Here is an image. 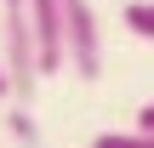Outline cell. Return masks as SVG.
<instances>
[{"mask_svg":"<svg viewBox=\"0 0 154 148\" xmlns=\"http://www.w3.org/2000/svg\"><path fill=\"white\" fill-rule=\"evenodd\" d=\"M63 34H69V68L80 80H97L103 74V34H97L91 0H63Z\"/></svg>","mask_w":154,"mask_h":148,"instance_id":"6da1fadb","label":"cell"},{"mask_svg":"<svg viewBox=\"0 0 154 148\" xmlns=\"http://www.w3.org/2000/svg\"><path fill=\"white\" fill-rule=\"evenodd\" d=\"M6 74H11V97L29 103L34 86H40V63H34V34H29V6L23 11H6Z\"/></svg>","mask_w":154,"mask_h":148,"instance_id":"7a4b0ae2","label":"cell"},{"mask_svg":"<svg viewBox=\"0 0 154 148\" xmlns=\"http://www.w3.org/2000/svg\"><path fill=\"white\" fill-rule=\"evenodd\" d=\"M29 34H34V63H40V74H63V68H69L63 0H29Z\"/></svg>","mask_w":154,"mask_h":148,"instance_id":"3957f363","label":"cell"},{"mask_svg":"<svg viewBox=\"0 0 154 148\" xmlns=\"http://www.w3.org/2000/svg\"><path fill=\"white\" fill-rule=\"evenodd\" d=\"M120 17H126V29H131V34L154 40V0H131V6H126Z\"/></svg>","mask_w":154,"mask_h":148,"instance_id":"277c9868","label":"cell"},{"mask_svg":"<svg viewBox=\"0 0 154 148\" xmlns=\"http://www.w3.org/2000/svg\"><path fill=\"white\" fill-rule=\"evenodd\" d=\"M91 148H154V131H137V125L131 131H103Z\"/></svg>","mask_w":154,"mask_h":148,"instance_id":"5b68a950","label":"cell"},{"mask_svg":"<svg viewBox=\"0 0 154 148\" xmlns=\"http://www.w3.org/2000/svg\"><path fill=\"white\" fill-rule=\"evenodd\" d=\"M137 131H154V103H143V108H137Z\"/></svg>","mask_w":154,"mask_h":148,"instance_id":"8992f818","label":"cell"},{"mask_svg":"<svg viewBox=\"0 0 154 148\" xmlns=\"http://www.w3.org/2000/svg\"><path fill=\"white\" fill-rule=\"evenodd\" d=\"M0 97H11V74H6V63H0Z\"/></svg>","mask_w":154,"mask_h":148,"instance_id":"52a82bcc","label":"cell"},{"mask_svg":"<svg viewBox=\"0 0 154 148\" xmlns=\"http://www.w3.org/2000/svg\"><path fill=\"white\" fill-rule=\"evenodd\" d=\"M0 6H6V11H23V6H29V0H0Z\"/></svg>","mask_w":154,"mask_h":148,"instance_id":"ba28073f","label":"cell"}]
</instances>
